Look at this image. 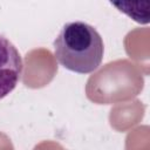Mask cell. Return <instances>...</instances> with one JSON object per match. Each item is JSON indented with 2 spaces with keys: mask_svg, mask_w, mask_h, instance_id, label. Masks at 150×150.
<instances>
[{
  "mask_svg": "<svg viewBox=\"0 0 150 150\" xmlns=\"http://www.w3.org/2000/svg\"><path fill=\"white\" fill-rule=\"evenodd\" d=\"M117 11L139 25L150 21V0H108Z\"/></svg>",
  "mask_w": 150,
  "mask_h": 150,
  "instance_id": "3957f363",
  "label": "cell"
},
{
  "mask_svg": "<svg viewBox=\"0 0 150 150\" xmlns=\"http://www.w3.org/2000/svg\"><path fill=\"white\" fill-rule=\"evenodd\" d=\"M53 46L57 62L77 74L95 71L103 60L102 36L95 27L82 21L64 23Z\"/></svg>",
  "mask_w": 150,
  "mask_h": 150,
  "instance_id": "6da1fadb",
  "label": "cell"
},
{
  "mask_svg": "<svg viewBox=\"0 0 150 150\" xmlns=\"http://www.w3.org/2000/svg\"><path fill=\"white\" fill-rule=\"evenodd\" d=\"M22 69L21 54L7 38L0 35V100L15 89Z\"/></svg>",
  "mask_w": 150,
  "mask_h": 150,
  "instance_id": "7a4b0ae2",
  "label": "cell"
}]
</instances>
